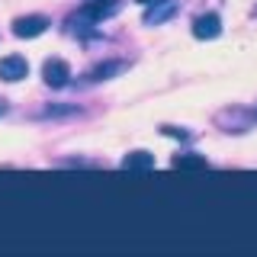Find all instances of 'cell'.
<instances>
[{
    "label": "cell",
    "mask_w": 257,
    "mask_h": 257,
    "mask_svg": "<svg viewBox=\"0 0 257 257\" xmlns=\"http://www.w3.org/2000/svg\"><path fill=\"white\" fill-rule=\"evenodd\" d=\"M29 74V64L26 58H20V55H7V58H0V80H23Z\"/></svg>",
    "instance_id": "obj_3"
},
{
    "label": "cell",
    "mask_w": 257,
    "mask_h": 257,
    "mask_svg": "<svg viewBox=\"0 0 257 257\" xmlns=\"http://www.w3.org/2000/svg\"><path fill=\"white\" fill-rule=\"evenodd\" d=\"M142 4H155V0H142Z\"/></svg>",
    "instance_id": "obj_9"
},
{
    "label": "cell",
    "mask_w": 257,
    "mask_h": 257,
    "mask_svg": "<svg viewBox=\"0 0 257 257\" xmlns=\"http://www.w3.org/2000/svg\"><path fill=\"white\" fill-rule=\"evenodd\" d=\"M222 32V20L215 13H203L193 20V36L196 39H215Z\"/></svg>",
    "instance_id": "obj_4"
},
{
    "label": "cell",
    "mask_w": 257,
    "mask_h": 257,
    "mask_svg": "<svg viewBox=\"0 0 257 257\" xmlns=\"http://www.w3.org/2000/svg\"><path fill=\"white\" fill-rule=\"evenodd\" d=\"M161 4H164V7H158V10H148V13H145V23H148V26H151V23H161L164 16L174 13V0H161Z\"/></svg>",
    "instance_id": "obj_7"
},
{
    "label": "cell",
    "mask_w": 257,
    "mask_h": 257,
    "mask_svg": "<svg viewBox=\"0 0 257 257\" xmlns=\"http://www.w3.org/2000/svg\"><path fill=\"white\" fill-rule=\"evenodd\" d=\"M42 77H45L48 87H64V84H68V77H71V68L61 58H48L42 64Z\"/></svg>",
    "instance_id": "obj_1"
},
{
    "label": "cell",
    "mask_w": 257,
    "mask_h": 257,
    "mask_svg": "<svg viewBox=\"0 0 257 257\" xmlns=\"http://www.w3.org/2000/svg\"><path fill=\"white\" fill-rule=\"evenodd\" d=\"M45 29H48L45 16H20V20L13 23V32L20 39H36V36H42Z\"/></svg>",
    "instance_id": "obj_2"
},
{
    "label": "cell",
    "mask_w": 257,
    "mask_h": 257,
    "mask_svg": "<svg viewBox=\"0 0 257 257\" xmlns=\"http://www.w3.org/2000/svg\"><path fill=\"white\" fill-rule=\"evenodd\" d=\"M174 167H183V171H203L206 158L203 155H177L174 158Z\"/></svg>",
    "instance_id": "obj_6"
},
{
    "label": "cell",
    "mask_w": 257,
    "mask_h": 257,
    "mask_svg": "<svg viewBox=\"0 0 257 257\" xmlns=\"http://www.w3.org/2000/svg\"><path fill=\"white\" fill-rule=\"evenodd\" d=\"M112 71H122V64H103V68H96V71H93V77H96V80H103L106 74H112Z\"/></svg>",
    "instance_id": "obj_8"
},
{
    "label": "cell",
    "mask_w": 257,
    "mask_h": 257,
    "mask_svg": "<svg viewBox=\"0 0 257 257\" xmlns=\"http://www.w3.org/2000/svg\"><path fill=\"white\" fill-rule=\"evenodd\" d=\"M0 112H4V103H0Z\"/></svg>",
    "instance_id": "obj_10"
},
{
    "label": "cell",
    "mask_w": 257,
    "mask_h": 257,
    "mask_svg": "<svg viewBox=\"0 0 257 257\" xmlns=\"http://www.w3.org/2000/svg\"><path fill=\"white\" fill-rule=\"evenodd\" d=\"M122 167L125 171H151V167H155V155H148V151H132V155L122 158Z\"/></svg>",
    "instance_id": "obj_5"
}]
</instances>
